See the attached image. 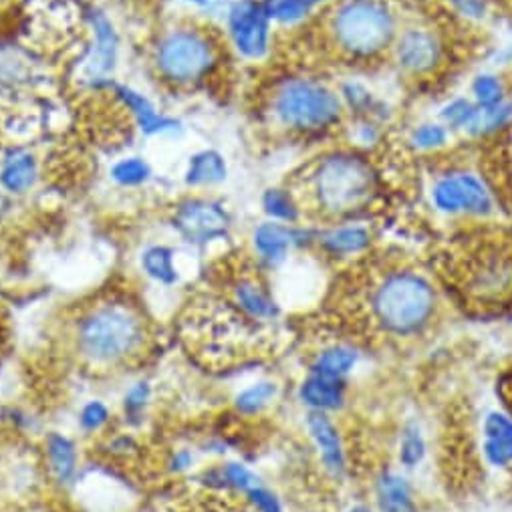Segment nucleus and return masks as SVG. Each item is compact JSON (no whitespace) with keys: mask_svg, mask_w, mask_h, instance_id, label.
Returning a JSON list of instances; mask_svg holds the SVG:
<instances>
[{"mask_svg":"<svg viewBox=\"0 0 512 512\" xmlns=\"http://www.w3.org/2000/svg\"><path fill=\"white\" fill-rule=\"evenodd\" d=\"M351 512H367V510H365V508H353Z\"/></svg>","mask_w":512,"mask_h":512,"instance_id":"42","label":"nucleus"},{"mask_svg":"<svg viewBox=\"0 0 512 512\" xmlns=\"http://www.w3.org/2000/svg\"><path fill=\"white\" fill-rule=\"evenodd\" d=\"M261 206L267 220L281 224H299L303 218V208L289 184L271 186L261 196Z\"/></svg>","mask_w":512,"mask_h":512,"instance_id":"26","label":"nucleus"},{"mask_svg":"<svg viewBox=\"0 0 512 512\" xmlns=\"http://www.w3.org/2000/svg\"><path fill=\"white\" fill-rule=\"evenodd\" d=\"M303 214L311 210L325 220H349L373 206L381 192L375 166L357 148H335L303 166L295 186Z\"/></svg>","mask_w":512,"mask_h":512,"instance_id":"2","label":"nucleus"},{"mask_svg":"<svg viewBox=\"0 0 512 512\" xmlns=\"http://www.w3.org/2000/svg\"><path fill=\"white\" fill-rule=\"evenodd\" d=\"M107 93L119 105V109L125 111L127 117L132 119L134 127L144 138L166 140V138L182 136V132H184L182 121L174 115L164 113L160 109V105L150 95L140 91L138 87H134L130 83L115 81Z\"/></svg>","mask_w":512,"mask_h":512,"instance_id":"12","label":"nucleus"},{"mask_svg":"<svg viewBox=\"0 0 512 512\" xmlns=\"http://www.w3.org/2000/svg\"><path fill=\"white\" fill-rule=\"evenodd\" d=\"M299 398L311 412L337 410L345 402V379L309 371L299 388Z\"/></svg>","mask_w":512,"mask_h":512,"instance_id":"20","label":"nucleus"},{"mask_svg":"<svg viewBox=\"0 0 512 512\" xmlns=\"http://www.w3.org/2000/svg\"><path fill=\"white\" fill-rule=\"evenodd\" d=\"M142 275L158 287L172 289L182 281L178 267V250L166 242H154L142 248L138 256Z\"/></svg>","mask_w":512,"mask_h":512,"instance_id":"19","label":"nucleus"},{"mask_svg":"<svg viewBox=\"0 0 512 512\" xmlns=\"http://www.w3.org/2000/svg\"><path fill=\"white\" fill-rule=\"evenodd\" d=\"M230 305L254 325L273 323L279 317V303L259 269L232 279Z\"/></svg>","mask_w":512,"mask_h":512,"instance_id":"15","label":"nucleus"},{"mask_svg":"<svg viewBox=\"0 0 512 512\" xmlns=\"http://www.w3.org/2000/svg\"><path fill=\"white\" fill-rule=\"evenodd\" d=\"M83 17L87 25V45L79 57V79L91 91H109L117 81L115 73L121 57L119 31L113 19L99 7H89Z\"/></svg>","mask_w":512,"mask_h":512,"instance_id":"8","label":"nucleus"},{"mask_svg":"<svg viewBox=\"0 0 512 512\" xmlns=\"http://www.w3.org/2000/svg\"><path fill=\"white\" fill-rule=\"evenodd\" d=\"M313 244H317L325 254L335 256V259L337 256L345 259V256H357L369 248L371 232L359 224H335L333 228L315 234Z\"/></svg>","mask_w":512,"mask_h":512,"instance_id":"21","label":"nucleus"},{"mask_svg":"<svg viewBox=\"0 0 512 512\" xmlns=\"http://www.w3.org/2000/svg\"><path fill=\"white\" fill-rule=\"evenodd\" d=\"M113 420L111 408L103 400H89L77 414V426L85 436H97L107 430Z\"/></svg>","mask_w":512,"mask_h":512,"instance_id":"33","label":"nucleus"},{"mask_svg":"<svg viewBox=\"0 0 512 512\" xmlns=\"http://www.w3.org/2000/svg\"><path fill=\"white\" fill-rule=\"evenodd\" d=\"M494 138L502 144L496 146V150L492 154L494 156L492 160H496V162L492 164L488 176H484V178L488 180L496 200L504 202V200H512V125Z\"/></svg>","mask_w":512,"mask_h":512,"instance_id":"25","label":"nucleus"},{"mask_svg":"<svg viewBox=\"0 0 512 512\" xmlns=\"http://www.w3.org/2000/svg\"><path fill=\"white\" fill-rule=\"evenodd\" d=\"M444 3L466 19H484L488 15V0H444Z\"/></svg>","mask_w":512,"mask_h":512,"instance_id":"38","label":"nucleus"},{"mask_svg":"<svg viewBox=\"0 0 512 512\" xmlns=\"http://www.w3.org/2000/svg\"><path fill=\"white\" fill-rule=\"evenodd\" d=\"M432 202L448 216L488 218L496 212L498 200L482 176L468 168H450L432 182Z\"/></svg>","mask_w":512,"mask_h":512,"instance_id":"11","label":"nucleus"},{"mask_svg":"<svg viewBox=\"0 0 512 512\" xmlns=\"http://www.w3.org/2000/svg\"><path fill=\"white\" fill-rule=\"evenodd\" d=\"M265 115L279 132L321 138L343 123L345 105L337 89L315 75H285L265 97Z\"/></svg>","mask_w":512,"mask_h":512,"instance_id":"6","label":"nucleus"},{"mask_svg":"<svg viewBox=\"0 0 512 512\" xmlns=\"http://www.w3.org/2000/svg\"><path fill=\"white\" fill-rule=\"evenodd\" d=\"M5 341H7V329H5V323H3V319H0V347L5 345Z\"/></svg>","mask_w":512,"mask_h":512,"instance_id":"41","label":"nucleus"},{"mask_svg":"<svg viewBox=\"0 0 512 512\" xmlns=\"http://www.w3.org/2000/svg\"><path fill=\"white\" fill-rule=\"evenodd\" d=\"M452 132L442 121H426L414 127V132L410 136V144L426 154H436L442 152L450 144Z\"/></svg>","mask_w":512,"mask_h":512,"instance_id":"32","label":"nucleus"},{"mask_svg":"<svg viewBox=\"0 0 512 512\" xmlns=\"http://www.w3.org/2000/svg\"><path fill=\"white\" fill-rule=\"evenodd\" d=\"M426 454V444H424V438L420 434V430L416 426H410L406 432H404V438H402V450H400V458L402 462L412 468L416 466L418 462H422Z\"/></svg>","mask_w":512,"mask_h":512,"instance_id":"36","label":"nucleus"},{"mask_svg":"<svg viewBox=\"0 0 512 512\" xmlns=\"http://www.w3.org/2000/svg\"><path fill=\"white\" fill-rule=\"evenodd\" d=\"M150 61L162 83L174 89H196L220 69L222 41L206 23H170L156 35Z\"/></svg>","mask_w":512,"mask_h":512,"instance_id":"7","label":"nucleus"},{"mask_svg":"<svg viewBox=\"0 0 512 512\" xmlns=\"http://www.w3.org/2000/svg\"><path fill=\"white\" fill-rule=\"evenodd\" d=\"M41 180L39 156L25 146H11L0 154V190L19 198L37 188Z\"/></svg>","mask_w":512,"mask_h":512,"instance_id":"16","label":"nucleus"},{"mask_svg":"<svg viewBox=\"0 0 512 512\" xmlns=\"http://www.w3.org/2000/svg\"><path fill=\"white\" fill-rule=\"evenodd\" d=\"M150 325L132 299L103 297L79 309L71 325V347L91 369H117L144 355Z\"/></svg>","mask_w":512,"mask_h":512,"instance_id":"3","label":"nucleus"},{"mask_svg":"<svg viewBox=\"0 0 512 512\" xmlns=\"http://www.w3.org/2000/svg\"><path fill=\"white\" fill-rule=\"evenodd\" d=\"M107 176L121 190H140L154 180L156 172H154L152 162L146 156L127 154V156L117 158L109 166Z\"/></svg>","mask_w":512,"mask_h":512,"instance_id":"23","label":"nucleus"},{"mask_svg":"<svg viewBox=\"0 0 512 512\" xmlns=\"http://www.w3.org/2000/svg\"><path fill=\"white\" fill-rule=\"evenodd\" d=\"M277 394H279L277 383L263 379V381L252 383V386H248L246 390H242L236 396L234 406L242 416H256L275 402Z\"/></svg>","mask_w":512,"mask_h":512,"instance_id":"29","label":"nucleus"},{"mask_svg":"<svg viewBox=\"0 0 512 512\" xmlns=\"http://www.w3.org/2000/svg\"><path fill=\"white\" fill-rule=\"evenodd\" d=\"M194 466V452L188 448H180L176 452H172L170 460H168V470L172 474H182L188 472Z\"/></svg>","mask_w":512,"mask_h":512,"instance_id":"40","label":"nucleus"},{"mask_svg":"<svg viewBox=\"0 0 512 512\" xmlns=\"http://www.w3.org/2000/svg\"><path fill=\"white\" fill-rule=\"evenodd\" d=\"M381 512H418L410 484L398 474H383L377 486Z\"/></svg>","mask_w":512,"mask_h":512,"instance_id":"28","label":"nucleus"},{"mask_svg":"<svg viewBox=\"0 0 512 512\" xmlns=\"http://www.w3.org/2000/svg\"><path fill=\"white\" fill-rule=\"evenodd\" d=\"M170 226L186 244L204 248L228 236L232 214L222 200L208 192H190L172 206Z\"/></svg>","mask_w":512,"mask_h":512,"instance_id":"10","label":"nucleus"},{"mask_svg":"<svg viewBox=\"0 0 512 512\" xmlns=\"http://www.w3.org/2000/svg\"><path fill=\"white\" fill-rule=\"evenodd\" d=\"M452 297L480 313L512 309V232L480 226L452 238L438 259Z\"/></svg>","mask_w":512,"mask_h":512,"instance_id":"1","label":"nucleus"},{"mask_svg":"<svg viewBox=\"0 0 512 512\" xmlns=\"http://www.w3.org/2000/svg\"><path fill=\"white\" fill-rule=\"evenodd\" d=\"M474 111H476V103L472 99L456 97L440 111V121L448 127L450 132H466L474 117Z\"/></svg>","mask_w":512,"mask_h":512,"instance_id":"35","label":"nucleus"},{"mask_svg":"<svg viewBox=\"0 0 512 512\" xmlns=\"http://www.w3.org/2000/svg\"><path fill=\"white\" fill-rule=\"evenodd\" d=\"M228 180V162L214 148H202L188 156L182 182L190 192H208Z\"/></svg>","mask_w":512,"mask_h":512,"instance_id":"18","label":"nucleus"},{"mask_svg":"<svg viewBox=\"0 0 512 512\" xmlns=\"http://www.w3.org/2000/svg\"><path fill=\"white\" fill-rule=\"evenodd\" d=\"M307 430L321 454L325 468L341 476L345 472V450L335 424L323 412H311L307 418Z\"/></svg>","mask_w":512,"mask_h":512,"instance_id":"22","label":"nucleus"},{"mask_svg":"<svg viewBox=\"0 0 512 512\" xmlns=\"http://www.w3.org/2000/svg\"><path fill=\"white\" fill-rule=\"evenodd\" d=\"M9 3V0H0V5H7Z\"/></svg>","mask_w":512,"mask_h":512,"instance_id":"43","label":"nucleus"},{"mask_svg":"<svg viewBox=\"0 0 512 512\" xmlns=\"http://www.w3.org/2000/svg\"><path fill=\"white\" fill-rule=\"evenodd\" d=\"M176 3L184 5L186 9H192V11H196V13H200V15H208V13H220V17H222V13H224V7H226L228 0H176Z\"/></svg>","mask_w":512,"mask_h":512,"instance_id":"39","label":"nucleus"},{"mask_svg":"<svg viewBox=\"0 0 512 512\" xmlns=\"http://www.w3.org/2000/svg\"><path fill=\"white\" fill-rule=\"evenodd\" d=\"M317 15L327 51L351 65L388 55L400 33L398 15L388 0H333Z\"/></svg>","mask_w":512,"mask_h":512,"instance_id":"5","label":"nucleus"},{"mask_svg":"<svg viewBox=\"0 0 512 512\" xmlns=\"http://www.w3.org/2000/svg\"><path fill=\"white\" fill-rule=\"evenodd\" d=\"M152 398H154V390H152L150 381H146V379L134 381L121 398V412H123L125 422H130V424L140 422L146 416V412L152 404Z\"/></svg>","mask_w":512,"mask_h":512,"instance_id":"31","label":"nucleus"},{"mask_svg":"<svg viewBox=\"0 0 512 512\" xmlns=\"http://www.w3.org/2000/svg\"><path fill=\"white\" fill-rule=\"evenodd\" d=\"M273 27L297 29L305 27L317 13L307 0H259Z\"/></svg>","mask_w":512,"mask_h":512,"instance_id":"27","label":"nucleus"},{"mask_svg":"<svg viewBox=\"0 0 512 512\" xmlns=\"http://www.w3.org/2000/svg\"><path fill=\"white\" fill-rule=\"evenodd\" d=\"M226 47L246 63H261L273 53L275 27L259 0H228L220 17Z\"/></svg>","mask_w":512,"mask_h":512,"instance_id":"9","label":"nucleus"},{"mask_svg":"<svg viewBox=\"0 0 512 512\" xmlns=\"http://www.w3.org/2000/svg\"><path fill=\"white\" fill-rule=\"evenodd\" d=\"M484 454L494 466L512 464V420L502 414H490L484 422Z\"/></svg>","mask_w":512,"mask_h":512,"instance_id":"24","label":"nucleus"},{"mask_svg":"<svg viewBox=\"0 0 512 512\" xmlns=\"http://www.w3.org/2000/svg\"><path fill=\"white\" fill-rule=\"evenodd\" d=\"M355 363H357V353L351 347L331 345L315 357L309 371H317V373H325V375H331V377L345 379V375L353 369Z\"/></svg>","mask_w":512,"mask_h":512,"instance_id":"30","label":"nucleus"},{"mask_svg":"<svg viewBox=\"0 0 512 512\" xmlns=\"http://www.w3.org/2000/svg\"><path fill=\"white\" fill-rule=\"evenodd\" d=\"M472 101L476 105H496L504 99H508L506 85L498 75L492 73H482L472 81Z\"/></svg>","mask_w":512,"mask_h":512,"instance_id":"34","label":"nucleus"},{"mask_svg":"<svg viewBox=\"0 0 512 512\" xmlns=\"http://www.w3.org/2000/svg\"><path fill=\"white\" fill-rule=\"evenodd\" d=\"M252 250L256 261L265 269L283 267L295 248L315 242V234L297 226V224H281L275 220H265L254 226L250 234Z\"/></svg>","mask_w":512,"mask_h":512,"instance_id":"14","label":"nucleus"},{"mask_svg":"<svg viewBox=\"0 0 512 512\" xmlns=\"http://www.w3.org/2000/svg\"><path fill=\"white\" fill-rule=\"evenodd\" d=\"M248 506L254 510V512H283V506H281V500L277 498V494H273L263 482L259 486L250 488L246 494H244Z\"/></svg>","mask_w":512,"mask_h":512,"instance_id":"37","label":"nucleus"},{"mask_svg":"<svg viewBox=\"0 0 512 512\" xmlns=\"http://www.w3.org/2000/svg\"><path fill=\"white\" fill-rule=\"evenodd\" d=\"M47 476L59 488H69L81 474V456L73 438L61 432H49L43 442Z\"/></svg>","mask_w":512,"mask_h":512,"instance_id":"17","label":"nucleus"},{"mask_svg":"<svg viewBox=\"0 0 512 512\" xmlns=\"http://www.w3.org/2000/svg\"><path fill=\"white\" fill-rule=\"evenodd\" d=\"M390 55L404 77L426 79L442 67L446 49L440 35L432 29L408 27L400 29Z\"/></svg>","mask_w":512,"mask_h":512,"instance_id":"13","label":"nucleus"},{"mask_svg":"<svg viewBox=\"0 0 512 512\" xmlns=\"http://www.w3.org/2000/svg\"><path fill=\"white\" fill-rule=\"evenodd\" d=\"M357 285L367 319L390 337H416L436 317L438 291L428 275L412 267L371 265Z\"/></svg>","mask_w":512,"mask_h":512,"instance_id":"4","label":"nucleus"},{"mask_svg":"<svg viewBox=\"0 0 512 512\" xmlns=\"http://www.w3.org/2000/svg\"><path fill=\"white\" fill-rule=\"evenodd\" d=\"M206 512H220V510H214V508H208Z\"/></svg>","mask_w":512,"mask_h":512,"instance_id":"44","label":"nucleus"}]
</instances>
